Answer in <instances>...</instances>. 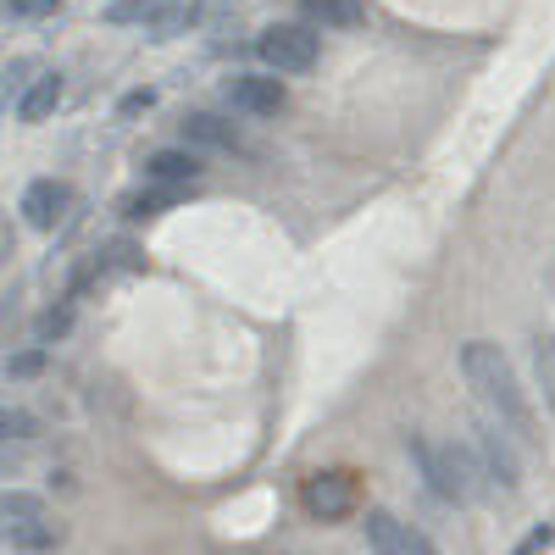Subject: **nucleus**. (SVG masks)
Returning a JSON list of instances; mask_svg holds the SVG:
<instances>
[{
  "instance_id": "obj_9",
  "label": "nucleus",
  "mask_w": 555,
  "mask_h": 555,
  "mask_svg": "<svg viewBox=\"0 0 555 555\" xmlns=\"http://www.w3.org/2000/svg\"><path fill=\"white\" fill-rule=\"evenodd\" d=\"M366 544H373L378 555H439L428 533H416L395 512H366Z\"/></svg>"
},
{
  "instance_id": "obj_21",
  "label": "nucleus",
  "mask_w": 555,
  "mask_h": 555,
  "mask_svg": "<svg viewBox=\"0 0 555 555\" xmlns=\"http://www.w3.org/2000/svg\"><path fill=\"white\" fill-rule=\"evenodd\" d=\"M34 434H39L34 411H0V444H7V439H34Z\"/></svg>"
},
{
  "instance_id": "obj_14",
  "label": "nucleus",
  "mask_w": 555,
  "mask_h": 555,
  "mask_svg": "<svg viewBox=\"0 0 555 555\" xmlns=\"http://www.w3.org/2000/svg\"><path fill=\"white\" fill-rule=\"evenodd\" d=\"M178 206V190H133V195H122V217L128 222H145V217H162V211H172Z\"/></svg>"
},
{
  "instance_id": "obj_26",
  "label": "nucleus",
  "mask_w": 555,
  "mask_h": 555,
  "mask_svg": "<svg viewBox=\"0 0 555 555\" xmlns=\"http://www.w3.org/2000/svg\"><path fill=\"white\" fill-rule=\"evenodd\" d=\"M0 539H7V522H0Z\"/></svg>"
},
{
  "instance_id": "obj_13",
  "label": "nucleus",
  "mask_w": 555,
  "mask_h": 555,
  "mask_svg": "<svg viewBox=\"0 0 555 555\" xmlns=\"http://www.w3.org/2000/svg\"><path fill=\"white\" fill-rule=\"evenodd\" d=\"M172 7H178V0H112L101 17H106L112 28H128V23H145V28H151V23H162Z\"/></svg>"
},
{
  "instance_id": "obj_17",
  "label": "nucleus",
  "mask_w": 555,
  "mask_h": 555,
  "mask_svg": "<svg viewBox=\"0 0 555 555\" xmlns=\"http://www.w3.org/2000/svg\"><path fill=\"white\" fill-rule=\"evenodd\" d=\"M34 73H39L34 56H17L12 67H0V112H7L12 101H23V89L34 83Z\"/></svg>"
},
{
  "instance_id": "obj_23",
  "label": "nucleus",
  "mask_w": 555,
  "mask_h": 555,
  "mask_svg": "<svg viewBox=\"0 0 555 555\" xmlns=\"http://www.w3.org/2000/svg\"><path fill=\"white\" fill-rule=\"evenodd\" d=\"M550 544H555V528H550V522H539V528H533V533H528V539L512 550V555H544Z\"/></svg>"
},
{
  "instance_id": "obj_3",
  "label": "nucleus",
  "mask_w": 555,
  "mask_h": 555,
  "mask_svg": "<svg viewBox=\"0 0 555 555\" xmlns=\"http://www.w3.org/2000/svg\"><path fill=\"white\" fill-rule=\"evenodd\" d=\"M256 56L267 62V73L295 78V73H311V67H317L322 39H317L306 23H272V28L256 34Z\"/></svg>"
},
{
  "instance_id": "obj_11",
  "label": "nucleus",
  "mask_w": 555,
  "mask_h": 555,
  "mask_svg": "<svg viewBox=\"0 0 555 555\" xmlns=\"http://www.w3.org/2000/svg\"><path fill=\"white\" fill-rule=\"evenodd\" d=\"M62 73H39L28 89H23V101H17V122H44L56 106H62Z\"/></svg>"
},
{
  "instance_id": "obj_1",
  "label": "nucleus",
  "mask_w": 555,
  "mask_h": 555,
  "mask_svg": "<svg viewBox=\"0 0 555 555\" xmlns=\"http://www.w3.org/2000/svg\"><path fill=\"white\" fill-rule=\"evenodd\" d=\"M461 373H467V384L478 389V400L494 411V423H500L505 434H517L522 444H544L539 416H533V400H528V389H522V378H517L512 356H505L494 339H467V345H461Z\"/></svg>"
},
{
  "instance_id": "obj_10",
  "label": "nucleus",
  "mask_w": 555,
  "mask_h": 555,
  "mask_svg": "<svg viewBox=\"0 0 555 555\" xmlns=\"http://www.w3.org/2000/svg\"><path fill=\"white\" fill-rule=\"evenodd\" d=\"M201 172H206V156L190 145H167L145 156V183H156V190H190Z\"/></svg>"
},
{
  "instance_id": "obj_18",
  "label": "nucleus",
  "mask_w": 555,
  "mask_h": 555,
  "mask_svg": "<svg viewBox=\"0 0 555 555\" xmlns=\"http://www.w3.org/2000/svg\"><path fill=\"white\" fill-rule=\"evenodd\" d=\"M44 517V500L28 489H7L0 494V522H39Z\"/></svg>"
},
{
  "instance_id": "obj_12",
  "label": "nucleus",
  "mask_w": 555,
  "mask_h": 555,
  "mask_svg": "<svg viewBox=\"0 0 555 555\" xmlns=\"http://www.w3.org/2000/svg\"><path fill=\"white\" fill-rule=\"evenodd\" d=\"M300 12L317 28H361L366 23V0H300Z\"/></svg>"
},
{
  "instance_id": "obj_4",
  "label": "nucleus",
  "mask_w": 555,
  "mask_h": 555,
  "mask_svg": "<svg viewBox=\"0 0 555 555\" xmlns=\"http://www.w3.org/2000/svg\"><path fill=\"white\" fill-rule=\"evenodd\" d=\"M178 133H183V145L190 151H217V156H261V145L240 128V122H228V117H217V112H190L178 122Z\"/></svg>"
},
{
  "instance_id": "obj_20",
  "label": "nucleus",
  "mask_w": 555,
  "mask_h": 555,
  "mask_svg": "<svg viewBox=\"0 0 555 555\" xmlns=\"http://www.w3.org/2000/svg\"><path fill=\"white\" fill-rule=\"evenodd\" d=\"M62 12V0H0V17L7 23H28V17H51Z\"/></svg>"
},
{
  "instance_id": "obj_24",
  "label": "nucleus",
  "mask_w": 555,
  "mask_h": 555,
  "mask_svg": "<svg viewBox=\"0 0 555 555\" xmlns=\"http://www.w3.org/2000/svg\"><path fill=\"white\" fill-rule=\"evenodd\" d=\"M151 106H156V89H128V95L117 101L122 117H139V112H151Z\"/></svg>"
},
{
  "instance_id": "obj_15",
  "label": "nucleus",
  "mask_w": 555,
  "mask_h": 555,
  "mask_svg": "<svg viewBox=\"0 0 555 555\" xmlns=\"http://www.w3.org/2000/svg\"><path fill=\"white\" fill-rule=\"evenodd\" d=\"M7 539H12V550H56L62 544V528L51 517H39V522H7Z\"/></svg>"
},
{
  "instance_id": "obj_5",
  "label": "nucleus",
  "mask_w": 555,
  "mask_h": 555,
  "mask_svg": "<svg viewBox=\"0 0 555 555\" xmlns=\"http://www.w3.org/2000/svg\"><path fill=\"white\" fill-rule=\"evenodd\" d=\"M222 106L240 117H278L289 106V89L278 73H234L222 83Z\"/></svg>"
},
{
  "instance_id": "obj_25",
  "label": "nucleus",
  "mask_w": 555,
  "mask_h": 555,
  "mask_svg": "<svg viewBox=\"0 0 555 555\" xmlns=\"http://www.w3.org/2000/svg\"><path fill=\"white\" fill-rule=\"evenodd\" d=\"M7 256H12V228L0 222V261H7Z\"/></svg>"
},
{
  "instance_id": "obj_7",
  "label": "nucleus",
  "mask_w": 555,
  "mask_h": 555,
  "mask_svg": "<svg viewBox=\"0 0 555 555\" xmlns=\"http://www.w3.org/2000/svg\"><path fill=\"white\" fill-rule=\"evenodd\" d=\"M473 455H478V467H483V478L494 489H505V494L522 489V461H517V450H512V439H505L500 423H478L473 428Z\"/></svg>"
},
{
  "instance_id": "obj_22",
  "label": "nucleus",
  "mask_w": 555,
  "mask_h": 555,
  "mask_svg": "<svg viewBox=\"0 0 555 555\" xmlns=\"http://www.w3.org/2000/svg\"><path fill=\"white\" fill-rule=\"evenodd\" d=\"M39 366H44V345H34V350H23V356H12V361H7V373H12V378H34V373H39Z\"/></svg>"
},
{
  "instance_id": "obj_8",
  "label": "nucleus",
  "mask_w": 555,
  "mask_h": 555,
  "mask_svg": "<svg viewBox=\"0 0 555 555\" xmlns=\"http://www.w3.org/2000/svg\"><path fill=\"white\" fill-rule=\"evenodd\" d=\"M67 206H73V190L62 178H34L28 190H23V222L28 228H39V234H56L62 228V217H67Z\"/></svg>"
},
{
  "instance_id": "obj_6",
  "label": "nucleus",
  "mask_w": 555,
  "mask_h": 555,
  "mask_svg": "<svg viewBox=\"0 0 555 555\" xmlns=\"http://www.w3.org/2000/svg\"><path fill=\"white\" fill-rule=\"evenodd\" d=\"M300 505H306V517H317V522H345L361 505V483H356V473H339V467L317 473V478H306Z\"/></svg>"
},
{
  "instance_id": "obj_16",
  "label": "nucleus",
  "mask_w": 555,
  "mask_h": 555,
  "mask_svg": "<svg viewBox=\"0 0 555 555\" xmlns=\"http://www.w3.org/2000/svg\"><path fill=\"white\" fill-rule=\"evenodd\" d=\"M533 378H539L544 411L555 416V334H533Z\"/></svg>"
},
{
  "instance_id": "obj_19",
  "label": "nucleus",
  "mask_w": 555,
  "mask_h": 555,
  "mask_svg": "<svg viewBox=\"0 0 555 555\" xmlns=\"http://www.w3.org/2000/svg\"><path fill=\"white\" fill-rule=\"evenodd\" d=\"M67 328H73V306H51V311H39V322H34V339H39V345H56Z\"/></svg>"
},
{
  "instance_id": "obj_2",
  "label": "nucleus",
  "mask_w": 555,
  "mask_h": 555,
  "mask_svg": "<svg viewBox=\"0 0 555 555\" xmlns=\"http://www.w3.org/2000/svg\"><path fill=\"white\" fill-rule=\"evenodd\" d=\"M405 450L416 455V467H423L428 489H434L444 505H467V500H478V489H483V467H478L473 444H461V439L428 444L423 434H411Z\"/></svg>"
}]
</instances>
